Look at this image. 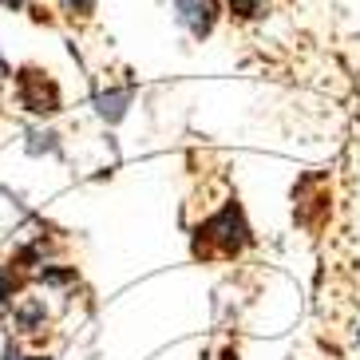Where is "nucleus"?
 <instances>
[{
    "instance_id": "1",
    "label": "nucleus",
    "mask_w": 360,
    "mask_h": 360,
    "mask_svg": "<svg viewBox=\"0 0 360 360\" xmlns=\"http://www.w3.org/2000/svg\"><path fill=\"white\" fill-rule=\"evenodd\" d=\"M194 254L206 257H238L245 245H254V230H250V218H245L242 202L230 198L222 210H214L206 222L194 233Z\"/></svg>"
},
{
    "instance_id": "2",
    "label": "nucleus",
    "mask_w": 360,
    "mask_h": 360,
    "mask_svg": "<svg viewBox=\"0 0 360 360\" xmlns=\"http://www.w3.org/2000/svg\"><path fill=\"white\" fill-rule=\"evenodd\" d=\"M12 96H16V103H20L28 115L40 119V123L64 111V91L56 84V75L36 68V64H24V68L12 72Z\"/></svg>"
},
{
    "instance_id": "3",
    "label": "nucleus",
    "mask_w": 360,
    "mask_h": 360,
    "mask_svg": "<svg viewBox=\"0 0 360 360\" xmlns=\"http://www.w3.org/2000/svg\"><path fill=\"white\" fill-rule=\"evenodd\" d=\"M226 16V0H174V24L194 44L210 40Z\"/></svg>"
},
{
    "instance_id": "4",
    "label": "nucleus",
    "mask_w": 360,
    "mask_h": 360,
    "mask_svg": "<svg viewBox=\"0 0 360 360\" xmlns=\"http://www.w3.org/2000/svg\"><path fill=\"white\" fill-rule=\"evenodd\" d=\"M135 96H139V87L131 84H107V87H96L91 91V107H96V115L103 119L107 127H115V123H123L127 119V111L135 107Z\"/></svg>"
},
{
    "instance_id": "5",
    "label": "nucleus",
    "mask_w": 360,
    "mask_h": 360,
    "mask_svg": "<svg viewBox=\"0 0 360 360\" xmlns=\"http://www.w3.org/2000/svg\"><path fill=\"white\" fill-rule=\"evenodd\" d=\"M24 150H28L32 159H64L60 135H56L52 127H44V123H32V127L24 131Z\"/></svg>"
},
{
    "instance_id": "6",
    "label": "nucleus",
    "mask_w": 360,
    "mask_h": 360,
    "mask_svg": "<svg viewBox=\"0 0 360 360\" xmlns=\"http://www.w3.org/2000/svg\"><path fill=\"white\" fill-rule=\"evenodd\" d=\"M269 8H274V0H226V16L238 24H257L269 16Z\"/></svg>"
},
{
    "instance_id": "7",
    "label": "nucleus",
    "mask_w": 360,
    "mask_h": 360,
    "mask_svg": "<svg viewBox=\"0 0 360 360\" xmlns=\"http://www.w3.org/2000/svg\"><path fill=\"white\" fill-rule=\"evenodd\" d=\"M12 321H16V328H24V333H36V328L48 321V309H44V301H36V297H24V301L12 305Z\"/></svg>"
},
{
    "instance_id": "8",
    "label": "nucleus",
    "mask_w": 360,
    "mask_h": 360,
    "mask_svg": "<svg viewBox=\"0 0 360 360\" xmlns=\"http://www.w3.org/2000/svg\"><path fill=\"white\" fill-rule=\"evenodd\" d=\"M36 281L48 289H72L79 274H75V265H44V269H36Z\"/></svg>"
},
{
    "instance_id": "9",
    "label": "nucleus",
    "mask_w": 360,
    "mask_h": 360,
    "mask_svg": "<svg viewBox=\"0 0 360 360\" xmlns=\"http://www.w3.org/2000/svg\"><path fill=\"white\" fill-rule=\"evenodd\" d=\"M56 8L64 12L68 20H79V24H87L91 16H96L99 0H56Z\"/></svg>"
},
{
    "instance_id": "10",
    "label": "nucleus",
    "mask_w": 360,
    "mask_h": 360,
    "mask_svg": "<svg viewBox=\"0 0 360 360\" xmlns=\"http://www.w3.org/2000/svg\"><path fill=\"white\" fill-rule=\"evenodd\" d=\"M20 289V281H16V269H0V317L8 313V301H12V293Z\"/></svg>"
},
{
    "instance_id": "11",
    "label": "nucleus",
    "mask_w": 360,
    "mask_h": 360,
    "mask_svg": "<svg viewBox=\"0 0 360 360\" xmlns=\"http://www.w3.org/2000/svg\"><path fill=\"white\" fill-rule=\"evenodd\" d=\"M36 0H0V8L4 12H24V8H32Z\"/></svg>"
},
{
    "instance_id": "12",
    "label": "nucleus",
    "mask_w": 360,
    "mask_h": 360,
    "mask_svg": "<svg viewBox=\"0 0 360 360\" xmlns=\"http://www.w3.org/2000/svg\"><path fill=\"white\" fill-rule=\"evenodd\" d=\"M0 360H28V356H24V352H20V349H16V345L8 340V345H4V352H0Z\"/></svg>"
},
{
    "instance_id": "13",
    "label": "nucleus",
    "mask_w": 360,
    "mask_h": 360,
    "mask_svg": "<svg viewBox=\"0 0 360 360\" xmlns=\"http://www.w3.org/2000/svg\"><path fill=\"white\" fill-rule=\"evenodd\" d=\"M0 79H12V68H8V60L0 56Z\"/></svg>"
},
{
    "instance_id": "14",
    "label": "nucleus",
    "mask_w": 360,
    "mask_h": 360,
    "mask_svg": "<svg viewBox=\"0 0 360 360\" xmlns=\"http://www.w3.org/2000/svg\"><path fill=\"white\" fill-rule=\"evenodd\" d=\"M222 360H238V352H233V349H226V352H222Z\"/></svg>"
},
{
    "instance_id": "15",
    "label": "nucleus",
    "mask_w": 360,
    "mask_h": 360,
    "mask_svg": "<svg viewBox=\"0 0 360 360\" xmlns=\"http://www.w3.org/2000/svg\"><path fill=\"white\" fill-rule=\"evenodd\" d=\"M356 340H360V333H356Z\"/></svg>"
}]
</instances>
